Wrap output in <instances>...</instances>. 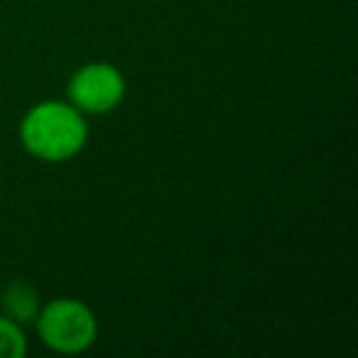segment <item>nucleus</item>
Wrapping results in <instances>:
<instances>
[{
	"label": "nucleus",
	"instance_id": "f257e3e1",
	"mask_svg": "<svg viewBox=\"0 0 358 358\" xmlns=\"http://www.w3.org/2000/svg\"><path fill=\"white\" fill-rule=\"evenodd\" d=\"M89 125L79 108L64 101L32 106L20 123V143L42 162H66L84 150Z\"/></svg>",
	"mask_w": 358,
	"mask_h": 358
},
{
	"label": "nucleus",
	"instance_id": "f03ea898",
	"mask_svg": "<svg viewBox=\"0 0 358 358\" xmlns=\"http://www.w3.org/2000/svg\"><path fill=\"white\" fill-rule=\"evenodd\" d=\"M42 343L52 351L76 356L94 346L99 336V322L91 307L71 297H59L47 302L35 319Z\"/></svg>",
	"mask_w": 358,
	"mask_h": 358
},
{
	"label": "nucleus",
	"instance_id": "7ed1b4c3",
	"mask_svg": "<svg viewBox=\"0 0 358 358\" xmlns=\"http://www.w3.org/2000/svg\"><path fill=\"white\" fill-rule=\"evenodd\" d=\"M66 96L84 115H103L125 99V76L106 62H91L76 69L66 86Z\"/></svg>",
	"mask_w": 358,
	"mask_h": 358
},
{
	"label": "nucleus",
	"instance_id": "20e7f679",
	"mask_svg": "<svg viewBox=\"0 0 358 358\" xmlns=\"http://www.w3.org/2000/svg\"><path fill=\"white\" fill-rule=\"evenodd\" d=\"M0 309H3L6 317H10L13 322H17L20 327L22 324H30V322H35L42 309L40 294H37V289L32 287L30 282H25V280H13V282L3 289V294H0Z\"/></svg>",
	"mask_w": 358,
	"mask_h": 358
},
{
	"label": "nucleus",
	"instance_id": "39448f33",
	"mask_svg": "<svg viewBox=\"0 0 358 358\" xmlns=\"http://www.w3.org/2000/svg\"><path fill=\"white\" fill-rule=\"evenodd\" d=\"M27 353V336L17 322L0 312V358H22Z\"/></svg>",
	"mask_w": 358,
	"mask_h": 358
}]
</instances>
